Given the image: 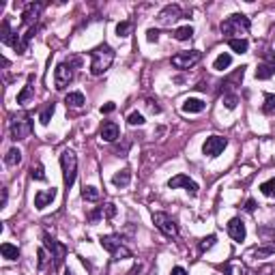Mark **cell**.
<instances>
[{"label":"cell","instance_id":"8992f818","mask_svg":"<svg viewBox=\"0 0 275 275\" xmlns=\"http://www.w3.org/2000/svg\"><path fill=\"white\" fill-rule=\"evenodd\" d=\"M9 129H11V138L15 142L26 140V138H30V134H33V120H30L28 114H17V116L11 118Z\"/></svg>","mask_w":275,"mask_h":275},{"label":"cell","instance_id":"1f68e13d","mask_svg":"<svg viewBox=\"0 0 275 275\" xmlns=\"http://www.w3.org/2000/svg\"><path fill=\"white\" fill-rule=\"evenodd\" d=\"M193 37V28L191 26H181L174 30V39L177 41H189V39Z\"/></svg>","mask_w":275,"mask_h":275},{"label":"cell","instance_id":"4316f807","mask_svg":"<svg viewBox=\"0 0 275 275\" xmlns=\"http://www.w3.org/2000/svg\"><path fill=\"white\" fill-rule=\"evenodd\" d=\"M13 37H15V33L11 30V24H9V19H3V30H0V41L7 43V45H11V43H13Z\"/></svg>","mask_w":275,"mask_h":275},{"label":"cell","instance_id":"e0dca14e","mask_svg":"<svg viewBox=\"0 0 275 275\" xmlns=\"http://www.w3.org/2000/svg\"><path fill=\"white\" fill-rule=\"evenodd\" d=\"M205 108H207V104L198 97H189V99L183 101V106H181V110L185 112V114H200Z\"/></svg>","mask_w":275,"mask_h":275},{"label":"cell","instance_id":"ee69618b","mask_svg":"<svg viewBox=\"0 0 275 275\" xmlns=\"http://www.w3.org/2000/svg\"><path fill=\"white\" fill-rule=\"evenodd\" d=\"M245 211H247V213H254V211H256V200H252V198H249V200L245 202Z\"/></svg>","mask_w":275,"mask_h":275},{"label":"cell","instance_id":"44dd1931","mask_svg":"<svg viewBox=\"0 0 275 275\" xmlns=\"http://www.w3.org/2000/svg\"><path fill=\"white\" fill-rule=\"evenodd\" d=\"M35 78L33 76H28V82H26V86H24V90L17 95V104L19 106H28V101H30V97H33V90H35Z\"/></svg>","mask_w":275,"mask_h":275},{"label":"cell","instance_id":"8fae6325","mask_svg":"<svg viewBox=\"0 0 275 275\" xmlns=\"http://www.w3.org/2000/svg\"><path fill=\"white\" fill-rule=\"evenodd\" d=\"M168 187H170V189H179V187H183L187 193H191V196H198V191H200L198 183H196V181H191L187 174H177L174 179H170V181H168Z\"/></svg>","mask_w":275,"mask_h":275},{"label":"cell","instance_id":"7402d4cb","mask_svg":"<svg viewBox=\"0 0 275 275\" xmlns=\"http://www.w3.org/2000/svg\"><path fill=\"white\" fill-rule=\"evenodd\" d=\"M275 76V63H260L256 69V80H271Z\"/></svg>","mask_w":275,"mask_h":275},{"label":"cell","instance_id":"4dcf8cb0","mask_svg":"<svg viewBox=\"0 0 275 275\" xmlns=\"http://www.w3.org/2000/svg\"><path fill=\"white\" fill-rule=\"evenodd\" d=\"M262 112H264L267 116H273V114H275V95H273V93H267V95H264Z\"/></svg>","mask_w":275,"mask_h":275},{"label":"cell","instance_id":"7dc6e473","mask_svg":"<svg viewBox=\"0 0 275 275\" xmlns=\"http://www.w3.org/2000/svg\"><path fill=\"white\" fill-rule=\"evenodd\" d=\"M65 275H76V273H73V271H71V269L67 267V269H65Z\"/></svg>","mask_w":275,"mask_h":275},{"label":"cell","instance_id":"b9f144b4","mask_svg":"<svg viewBox=\"0 0 275 275\" xmlns=\"http://www.w3.org/2000/svg\"><path fill=\"white\" fill-rule=\"evenodd\" d=\"M146 108L153 112V114H159V112H161V106H157L155 101H146Z\"/></svg>","mask_w":275,"mask_h":275},{"label":"cell","instance_id":"e575fe53","mask_svg":"<svg viewBox=\"0 0 275 275\" xmlns=\"http://www.w3.org/2000/svg\"><path fill=\"white\" fill-rule=\"evenodd\" d=\"M37 256H39V271H43L45 267H47V262L52 260V256H49V252L45 249V247H41L37 252Z\"/></svg>","mask_w":275,"mask_h":275},{"label":"cell","instance_id":"7a4b0ae2","mask_svg":"<svg viewBox=\"0 0 275 275\" xmlns=\"http://www.w3.org/2000/svg\"><path fill=\"white\" fill-rule=\"evenodd\" d=\"M114 56H116L114 49H112L108 43H101L95 49H90V58H93V63H90V73L104 76L112 67V63H114Z\"/></svg>","mask_w":275,"mask_h":275},{"label":"cell","instance_id":"d4e9b609","mask_svg":"<svg viewBox=\"0 0 275 275\" xmlns=\"http://www.w3.org/2000/svg\"><path fill=\"white\" fill-rule=\"evenodd\" d=\"M0 252H3V256L7 260H17L19 258V247L13 245V243H3V245H0Z\"/></svg>","mask_w":275,"mask_h":275},{"label":"cell","instance_id":"ab89813d","mask_svg":"<svg viewBox=\"0 0 275 275\" xmlns=\"http://www.w3.org/2000/svg\"><path fill=\"white\" fill-rule=\"evenodd\" d=\"M146 41H148V43H157V41H159V30L148 28V30H146Z\"/></svg>","mask_w":275,"mask_h":275},{"label":"cell","instance_id":"603a6c76","mask_svg":"<svg viewBox=\"0 0 275 275\" xmlns=\"http://www.w3.org/2000/svg\"><path fill=\"white\" fill-rule=\"evenodd\" d=\"M65 104H67V108H82L84 104H86V99H84V95L80 93V90H73V93H69L67 97H65Z\"/></svg>","mask_w":275,"mask_h":275},{"label":"cell","instance_id":"83f0119b","mask_svg":"<svg viewBox=\"0 0 275 275\" xmlns=\"http://www.w3.org/2000/svg\"><path fill=\"white\" fill-rule=\"evenodd\" d=\"M228 47L232 49V52H237V54H245L249 49V43H247V39H230Z\"/></svg>","mask_w":275,"mask_h":275},{"label":"cell","instance_id":"f1b7e54d","mask_svg":"<svg viewBox=\"0 0 275 275\" xmlns=\"http://www.w3.org/2000/svg\"><path fill=\"white\" fill-rule=\"evenodd\" d=\"M82 200H86V202H99L101 200V191L97 187H93V185H86L82 189Z\"/></svg>","mask_w":275,"mask_h":275},{"label":"cell","instance_id":"7c38bea8","mask_svg":"<svg viewBox=\"0 0 275 275\" xmlns=\"http://www.w3.org/2000/svg\"><path fill=\"white\" fill-rule=\"evenodd\" d=\"M43 3H28L26 7H24V11H22V22H24V26H35V22L39 17H41V11H43Z\"/></svg>","mask_w":275,"mask_h":275},{"label":"cell","instance_id":"bcb514c9","mask_svg":"<svg viewBox=\"0 0 275 275\" xmlns=\"http://www.w3.org/2000/svg\"><path fill=\"white\" fill-rule=\"evenodd\" d=\"M170 275H187V271L183 269V267H174V269L170 271Z\"/></svg>","mask_w":275,"mask_h":275},{"label":"cell","instance_id":"30bf717a","mask_svg":"<svg viewBox=\"0 0 275 275\" xmlns=\"http://www.w3.org/2000/svg\"><path fill=\"white\" fill-rule=\"evenodd\" d=\"M226 146H228V140L223 136H211V138H207L205 144H202V153H205L207 157H217V155H221Z\"/></svg>","mask_w":275,"mask_h":275},{"label":"cell","instance_id":"ac0fdd59","mask_svg":"<svg viewBox=\"0 0 275 275\" xmlns=\"http://www.w3.org/2000/svg\"><path fill=\"white\" fill-rule=\"evenodd\" d=\"M114 215H116V207L112 205V202H106V205H104V207H99L95 213H90L88 219H90V221H95V219H99V217H108V219H112Z\"/></svg>","mask_w":275,"mask_h":275},{"label":"cell","instance_id":"cb8c5ba5","mask_svg":"<svg viewBox=\"0 0 275 275\" xmlns=\"http://www.w3.org/2000/svg\"><path fill=\"white\" fill-rule=\"evenodd\" d=\"M232 65V54H228V52H221L215 60H213V69L215 71H223V69H228Z\"/></svg>","mask_w":275,"mask_h":275},{"label":"cell","instance_id":"836d02e7","mask_svg":"<svg viewBox=\"0 0 275 275\" xmlns=\"http://www.w3.org/2000/svg\"><path fill=\"white\" fill-rule=\"evenodd\" d=\"M30 179H35V181H45V170H43V164H37L30 168Z\"/></svg>","mask_w":275,"mask_h":275},{"label":"cell","instance_id":"d590c367","mask_svg":"<svg viewBox=\"0 0 275 275\" xmlns=\"http://www.w3.org/2000/svg\"><path fill=\"white\" fill-rule=\"evenodd\" d=\"M127 123H129L131 127H136V125L140 127V125H144V123H146V120H144V116H142V114H140V112H131V114L127 116Z\"/></svg>","mask_w":275,"mask_h":275},{"label":"cell","instance_id":"484cf974","mask_svg":"<svg viewBox=\"0 0 275 275\" xmlns=\"http://www.w3.org/2000/svg\"><path fill=\"white\" fill-rule=\"evenodd\" d=\"M19 161H22V151H19L17 146L9 148V151H7V155H5V164L13 168V166H17V164H19Z\"/></svg>","mask_w":275,"mask_h":275},{"label":"cell","instance_id":"3957f363","mask_svg":"<svg viewBox=\"0 0 275 275\" xmlns=\"http://www.w3.org/2000/svg\"><path fill=\"white\" fill-rule=\"evenodd\" d=\"M60 168H63V181L65 187H73L76 177H78V155L71 148H65L60 153Z\"/></svg>","mask_w":275,"mask_h":275},{"label":"cell","instance_id":"ffe728a7","mask_svg":"<svg viewBox=\"0 0 275 275\" xmlns=\"http://www.w3.org/2000/svg\"><path fill=\"white\" fill-rule=\"evenodd\" d=\"M129 183H131V170L129 168L120 170V172H116V174L112 177V185H114L116 189H125Z\"/></svg>","mask_w":275,"mask_h":275},{"label":"cell","instance_id":"f6af8a7d","mask_svg":"<svg viewBox=\"0 0 275 275\" xmlns=\"http://www.w3.org/2000/svg\"><path fill=\"white\" fill-rule=\"evenodd\" d=\"M273 273V267L271 264H267V267H262L260 271H256V275H271Z\"/></svg>","mask_w":275,"mask_h":275},{"label":"cell","instance_id":"7bdbcfd3","mask_svg":"<svg viewBox=\"0 0 275 275\" xmlns=\"http://www.w3.org/2000/svg\"><path fill=\"white\" fill-rule=\"evenodd\" d=\"M7 200H9V189L3 187V200H0V209H5V207H7Z\"/></svg>","mask_w":275,"mask_h":275},{"label":"cell","instance_id":"ba28073f","mask_svg":"<svg viewBox=\"0 0 275 275\" xmlns=\"http://www.w3.org/2000/svg\"><path fill=\"white\" fill-rule=\"evenodd\" d=\"M43 247L49 252V256L54 258V260H52V267H54V269L63 267V262H65V258H67V247L63 245V243L56 241V239H52L49 234H43Z\"/></svg>","mask_w":275,"mask_h":275},{"label":"cell","instance_id":"5b68a950","mask_svg":"<svg viewBox=\"0 0 275 275\" xmlns=\"http://www.w3.org/2000/svg\"><path fill=\"white\" fill-rule=\"evenodd\" d=\"M73 65H80L78 58H73V63H60V65H56V71H54V86H56V90H65L71 82H73V76H76Z\"/></svg>","mask_w":275,"mask_h":275},{"label":"cell","instance_id":"f35d334b","mask_svg":"<svg viewBox=\"0 0 275 275\" xmlns=\"http://www.w3.org/2000/svg\"><path fill=\"white\" fill-rule=\"evenodd\" d=\"M239 104V97L237 95H223V106H226L228 110H234Z\"/></svg>","mask_w":275,"mask_h":275},{"label":"cell","instance_id":"4fadbf2b","mask_svg":"<svg viewBox=\"0 0 275 275\" xmlns=\"http://www.w3.org/2000/svg\"><path fill=\"white\" fill-rule=\"evenodd\" d=\"M226 230H228V234H230V239H232V241H237V243L245 241V237H247L245 223H243V219H239V217H232V219L228 221Z\"/></svg>","mask_w":275,"mask_h":275},{"label":"cell","instance_id":"9c48e42d","mask_svg":"<svg viewBox=\"0 0 275 275\" xmlns=\"http://www.w3.org/2000/svg\"><path fill=\"white\" fill-rule=\"evenodd\" d=\"M202 60L200 49H187V52H179L172 56V67L177 69H191L193 65H198Z\"/></svg>","mask_w":275,"mask_h":275},{"label":"cell","instance_id":"8d00e7d4","mask_svg":"<svg viewBox=\"0 0 275 275\" xmlns=\"http://www.w3.org/2000/svg\"><path fill=\"white\" fill-rule=\"evenodd\" d=\"M215 241H217V237H215V234H209V237H205V239H202L200 241V252H207V249H211L213 245H215Z\"/></svg>","mask_w":275,"mask_h":275},{"label":"cell","instance_id":"d6986e66","mask_svg":"<svg viewBox=\"0 0 275 275\" xmlns=\"http://www.w3.org/2000/svg\"><path fill=\"white\" fill-rule=\"evenodd\" d=\"M273 254H275L273 245H264V247H252V249L245 254V258H247V260H260V258H269V256H273Z\"/></svg>","mask_w":275,"mask_h":275},{"label":"cell","instance_id":"2e32d148","mask_svg":"<svg viewBox=\"0 0 275 275\" xmlns=\"http://www.w3.org/2000/svg\"><path fill=\"white\" fill-rule=\"evenodd\" d=\"M99 136L101 140H106V142H116L120 138V129L116 123H112V120H108V123L101 125V131H99Z\"/></svg>","mask_w":275,"mask_h":275},{"label":"cell","instance_id":"277c9868","mask_svg":"<svg viewBox=\"0 0 275 275\" xmlns=\"http://www.w3.org/2000/svg\"><path fill=\"white\" fill-rule=\"evenodd\" d=\"M101 247L106 252L112 254V258L114 260H127L131 258V249L123 245V239L118 237V234H106V237H101Z\"/></svg>","mask_w":275,"mask_h":275},{"label":"cell","instance_id":"52a82bcc","mask_svg":"<svg viewBox=\"0 0 275 275\" xmlns=\"http://www.w3.org/2000/svg\"><path fill=\"white\" fill-rule=\"evenodd\" d=\"M153 223L161 230V234L168 239H177L179 237V226L177 221L172 219L168 213H161V211H153Z\"/></svg>","mask_w":275,"mask_h":275},{"label":"cell","instance_id":"60d3db41","mask_svg":"<svg viewBox=\"0 0 275 275\" xmlns=\"http://www.w3.org/2000/svg\"><path fill=\"white\" fill-rule=\"evenodd\" d=\"M114 110H116V104H112V101H110V104L101 106V114H112Z\"/></svg>","mask_w":275,"mask_h":275},{"label":"cell","instance_id":"9a60e30c","mask_svg":"<svg viewBox=\"0 0 275 275\" xmlns=\"http://www.w3.org/2000/svg\"><path fill=\"white\" fill-rule=\"evenodd\" d=\"M54 200H56V189L54 187L52 189H41V191L35 193V207L39 211H43L45 207H49Z\"/></svg>","mask_w":275,"mask_h":275},{"label":"cell","instance_id":"d6a6232c","mask_svg":"<svg viewBox=\"0 0 275 275\" xmlns=\"http://www.w3.org/2000/svg\"><path fill=\"white\" fill-rule=\"evenodd\" d=\"M260 191H262V196H267V198H275V177L269 179V181H264L262 185H260Z\"/></svg>","mask_w":275,"mask_h":275},{"label":"cell","instance_id":"6da1fadb","mask_svg":"<svg viewBox=\"0 0 275 275\" xmlns=\"http://www.w3.org/2000/svg\"><path fill=\"white\" fill-rule=\"evenodd\" d=\"M221 33L226 35V39L230 41V39H243V35H247L249 33V17L247 15H243V13H232L228 15L226 19L221 22Z\"/></svg>","mask_w":275,"mask_h":275},{"label":"cell","instance_id":"74e56055","mask_svg":"<svg viewBox=\"0 0 275 275\" xmlns=\"http://www.w3.org/2000/svg\"><path fill=\"white\" fill-rule=\"evenodd\" d=\"M129 33H131V22H120V24H116V35H118V37H129Z\"/></svg>","mask_w":275,"mask_h":275},{"label":"cell","instance_id":"f546056e","mask_svg":"<svg viewBox=\"0 0 275 275\" xmlns=\"http://www.w3.org/2000/svg\"><path fill=\"white\" fill-rule=\"evenodd\" d=\"M54 112H56V106H54V104H47V106L41 110V114H39V123H41L43 127L49 125V120H52V116H54Z\"/></svg>","mask_w":275,"mask_h":275},{"label":"cell","instance_id":"c3c4849f","mask_svg":"<svg viewBox=\"0 0 275 275\" xmlns=\"http://www.w3.org/2000/svg\"><path fill=\"white\" fill-rule=\"evenodd\" d=\"M273 249H275V245H273Z\"/></svg>","mask_w":275,"mask_h":275},{"label":"cell","instance_id":"5bb4252c","mask_svg":"<svg viewBox=\"0 0 275 275\" xmlns=\"http://www.w3.org/2000/svg\"><path fill=\"white\" fill-rule=\"evenodd\" d=\"M181 15H183V11H181V7H179V5H168V7H164V9L159 11L157 19H159V24L168 26V24H172V22H177Z\"/></svg>","mask_w":275,"mask_h":275}]
</instances>
